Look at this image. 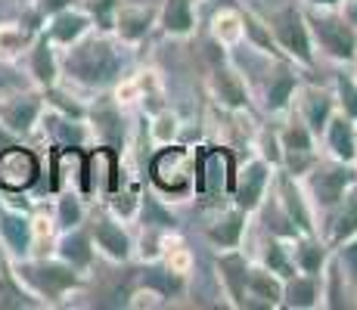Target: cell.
Segmentation results:
<instances>
[{
	"label": "cell",
	"instance_id": "1",
	"mask_svg": "<svg viewBox=\"0 0 357 310\" xmlns=\"http://www.w3.org/2000/svg\"><path fill=\"white\" fill-rule=\"evenodd\" d=\"M63 81L78 93H109L134 65V47L121 44L115 34L91 31L78 44L59 50Z\"/></svg>",
	"mask_w": 357,
	"mask_h": 310
},
{
	"label": "cell",
	"instance_id": "2",
	"mask_svg": "<svg viewBox=\"0 0 357 310\" xmlns=\"http://www.w3.org/2000/svg\"><path fill=\"white\" fill-rule=\"evenodd\" d=\"M13 273L25 288L38 298L40 307H63L68 304L72 295H78L84 288V282L91 277L78 273L75 267H68L66 261H59L56 254H31V258L13 261Z\"/></svg>",
	"mask_w": 357,
	"mask_h": 310
},
{
	"label": "cell",
	"instance_id": "3",
	"mask_svg": "<svg viewBox=\"0 0 357 310\" xmlns=\"http://www.w3.org/2000/svg\"><path fill=\"white\" fill-rule=\"evenodd\" d=\"M146 180L165 202H183L196 192V149L187 143L155 146L146 162Z\"/></svg>",
	"mask_w": 357,
	"mask_h": 310
},
{
	"label": "cell",
	"instance_id": "4",
	"mask_svg": "<svg viewBox=\"0 0 357 310\" xmlns=\"http://www.w3.org/2000/svg\"><path fill=\"white\" fill-rule=\"evenodd\" d=\"M267 29H271L277 47L283 50V56L295 62L305 72H314L317 68V50H314L311 40V29H307L305 19V6L301 3H283L277 10H271L264 16Z\"/></svg>",
	"mask_w": 357,
	"mask_h": 310
},
{
	"label": "cell",
	"instance_id": "5",
	"mask_svg": "<svg viewBox=\"0 0 357 310\" xmlns=\"http://www.w3.org/2000/svg\"><path fill=\"white\" fill-rule=\"evenodd\" d=\"M305 19L311 29L314 50L329 62L339 65H351L357 62V29L342 16V10H317V6H305Z\"/></svg>",
	"mask_w": 357,
	"mask_h": 310
},
{
	"label": "cell",
	"instance_id": "6",
	"mask_svg": "<svg viewBox=\"0 0 357 310\" xmlns=\"http://www.w3.org/2000/svg\"><path fill=\"white\" fill-rule=\"evenodd\" d=\"M354 180H357V164L335 162V158H329V155L326 158L320 155L317 164L301 177V186H305L307 199H311V205H314V215H317V226H320V220L342 202V196L351 189Z\"/></svg>",
	"mask_w": 357,
	"mask_h": 310
},
{
	"label": "cell",
	"instance_id": "7",
	"mask_svg": "<svg viewBox=\"0 0 357 310\" xmlns=\"http://www.w3.org/2000/svg\"><path fill=\"white\" fill-rule=\"evenodd\" d=\"M215 56H211L208 75H205V91H208V100L215 102V109H224V112H252V93L249 81L243 78L236 65L230 62V50L218 47L215 40H208Z\"/></svg>",
	"mask_w": 357,
	"mask_h": 310
},
{
	"label": "cell",
	"instance_id": "8",
	"mask_svg": "<svg viewBox=\"0 0 357 310\" xmlns=\"http://www.w3.org/2000/svg\"><path fill=\"white\" fill-rule=\"evenodd\" d=\"M196 149V192L193 196L205 208H218L230 199L233 174H236V153L230 146H193Z\"/></svg>",
	"mask_w": 357,
	"mask_h": 310
},
{
	"label": "cell",
	"instance_id": "9",
	"mask_svg": "<svg viewBox=\"0 0 357 310\" xmlns=\"http://www.w3.org/2000/svg\"><path fill=\"white\" fill-rule=\"evenodd\" d=\"M128 174L125 153L106 143H93L87 146V162H84V196L87 202H106L115 189L121 186Z\"/></svg>",
	"mask_w": 357,
	"mask_h": 310
},
{
	"label": "cell",
	"instance_id": "10",
	"mask_svg": "<svg viewBox=\"0 0 357 310\" xmlns=\"http://www.w3.org/2000/svg\"><path fill=\"white\" fill-rule=\"evenodd\" d=\"M277 134H280V149H283V164H280V168L289 171V174H295L301 180V177H305L307 171L317 164L320 140L311 134V127L298 118V112H295V109H289V112L283 115Z\"/></svg>",
	"mask_w": 357,
	"mask_h": 310
},
{
	"label": "cell",
	"instance_id": "11",
	"mask_svg": "<svg viewBox=\"0 0 357 310\" xmlns=\"http://www.w3.org/2000/svg\"><path fill=\"white\" fill-rule=\"evenodd\" d=\"M87 230H91L93 248L109 264H130L134 261V233L125 220L109 215L106 208H91L87 215Z\"/></svg>",
	"mask_w": 357,
	"mask_h": 310
},
{
	"label": "cell",
	"instance_id": "12",
	"mask_svg": "<svg viewBox=\"0 0 357 310\" xmlns=\"http://www.w3.org/2000/svg\"><path fill=\"white\" fill-rule=\"evenodd\" d=\"M44 115V91L38 87H13L0 96V124L16 140H31Z\"/></svg>",
	"mask_w": 357,
	"mask_h": 310
},
{
	"label": "cell",
	"instance_id": "13",
	"mask_svg": "<svg viewBox=\"0 0 357 310\" xmlns=\"http://www.w3.org/2000/svg\"><path fill=\"white\" fill-rule=\"evenodd\" d=\"M273 174H277V168L255 153L245 158V162H236V174H233V186H230V202L239 205L243 211H249V215H255L261 208V202L267 199V192H271Z\"/></svg>",
	"mask_w": 357,
	"mask_h": 310
},
{
	"label": "cell",
	"instance_id": "14",
	"mask_svg": "<svg viewBox=\"0 0 357 310\" xmlns=\"http://www.w3.org/2000/svg\"><path fill=\"white\" fill-rule=\"evenodd\" d=\"M44 158L25 140H16L0 149V189L3 192H31L40 180Z\"/></svg>",
	"mask_w": 357,
	"mask_h": 310
},
{
	"label": "cell",
	"instance_id": "15",
	"mask_svg": "<svg viewBox=\"0 0 357 310\" xmlns=\"http://www.w3.org/2000/svg\"><path fill=\"white\" fill-rule=\"evenodd\" d=\"M298 87H301L298 65L289 59H271V68H267L264 81H261L255 100L261 102V109H264L267 115L283 118V115L292 109Z\"/></svg>",
	"mask_w": 357,
	"mask_h": 310
},
{
	"label": "cell",
	"instance_id": "16",
	"mask_svg": "<svg viewBox=\"0 0 357 310\" xmlns=\"http://www.w3.org/2000/svg\"><path fill=\"white\" fill-rule=\"evenodd\" d=\"M271 192L280 202V208L286 211V217H289V224L295 230L317 233V215H314V205H311V199H307V192H305V186H301L298 177L289 174V171H283V168H277Z\"/></svg>",
	"mask_w": 357,
	"mask_h": 310
},
{
	"label": "cell",
	"instance_id": "17",
	"mask_svg": "<svg viewBox=\"0 0 357 310\" xmlns=\"http://www.w3.org/2000/svg\"><path fill=\"white\" fill-rule=\"evenodd\" d=\"M97 102H87V124H91L93 143H106L121 153H128V130H125V109L112 100V93H97Z\"/></svg>",
	"mask_w": 357,
	"mask_h": 310
},
{
	"label": "cell",
	"instance_id": "18",
	"mask_svg": "<svg viewBox=\"0 0 357 310\" xmlns=\"http://www.w3.org/2000/svg\"><path fill=\"white\" fill-rule=\"evenodd\" d=\"M252 261L243 248H227V251H215V277L221 286L224 298L230 307L243 310L245 304V286H249Z\"/></svg>",
	"mask_w": 357,
	"mask_h": 310
},
{
	"label": "cell",
	"instance_id": "19",
	"mask_svg": "<svg viewBox=\"0 0 357 310\" xmlns=\"http://www.w3.org/2000/svg\"><path fill=\"white\" fill-rule=\"evenodd\" d=\"M249 224H252V215L243 211L239 205L227 202L221 208L218 205L211 220L205 224V239L215 251H227V248H243L245 242V233H249Z\"/></svg>",
	"mask_w": 357,
	"mask_h": 310
},
{
	"label": "cell",
	"instance_id": "20",
	"mask_svg": "<svg viewBox=\"0 0 357 310\" xmlns=\"http://www.w3.org/2000/svg\"><path fill=\"white\" fill-rule=\"evenodd\" d=\"M292 109L298 112V118L311 127V134L320 140V134H324V127L329 124L335 112H339V106H335V93L333 87H324V84H314V81H301L298 93H295V102Z\"/></svg>",
	"mask_w": 357,
	"mask_h": 310
},
{
	"label": "cell",
	"instance_id": "21",
	"mask_svg": "<svg viewBox=\"0 0 357 310\" xmlns=\"http://www.w3.org/2000/svg\"><path fill=\"white\" fill-rule=\"evenodd\" d=\"M22 65L29 72L31 87L38 91H47V87L59 84L63 81V65H59V47L47 38L44 31H38V38L31 40V47L25 50Z\"/></svg>",
	"mask_w": 357,
	"mask_h": 310
},
{
	"label": "cell",
	"instance_id": "22",
	"mask_svg": "<svg viewBox=\"0 0 357 310\" xmlns=\"http://www.w3.org/2000/svg\"><path fill=\"white\" fill-rule=\"evenodd\" d=\"M0 242L6 245L13 261L31 258L34 254V230H31V211L16 208V205L0 199Z\"/></svg>",
	"mask_w": 357,
	"mask_h": 310
},
{
	"label": "cell",
	"instance_id": "23",
	"mask_svg": "<svg viewBox=\"0 0 357 310\" xmlns=\"http://www.w3.org/2000/svg\"><path fill=\"white\" fill-rule=\"evenodd\" d=\"M155 19H159V6H149V3H128L121 0L119 6V16H115V29L112 34L128 47H140L149 34L155 31Z\"/></svg>",
	"mask_w": 357,
	"mask_h": 310
},
{
	"label": "cell",
	"instance_id": "24",
	"mask_svg": "<svg viewBox=\"0 0 357 310\" xmlns=\"http://www.w3.org/2000/svg\"><path fill=\"white\" fill-rule=\"evenodd\" d=\"M38 134L47 140V146H93L91 124L53 112V109H47V102L38 124Z\"/></svg>",
	"mask_w": 357,
	"mask_h": 310
},
{
	"label": "cell",
	"instance_id": "25",
	"mask_svg": "<svg viewBox=\"0 0 357 310\" xmlns=\"http://www.w3.org/2000/svg\"><path fill=\"white\" fill-rule=\"evenodd\" d=\"M40 31H44L47 38H50L53 44L59 47V50H66V47L78 44L81 38H87V34L97 31V29H93V19L87 16L84 6L72 3V6H66V10L53 13V16L47 19L44 25H40Z\"/></svg>",
	"mask_w": 357,
	"mask_h": 310
},
{
	"label": "cell",
	"instance_id": "26",
	"mask_svg": "<svg viewBox=\"0 0 357 310\" xmlns=\"http://www.w3.org/2000/svg\"><path fill=\"white\" fill-rule=\"evenodd\" d=\"M187 282H190V277H181V273L171 270L165 261H149V264H140V270L134 273L130 286L134 288H149V292H155L165 304H168V301L183 298V295H187Z\"/></svg>",
	"mask_w": 357,
	"mask_h": 310
},
{
	"label": "cell",
	"instance_id": "27",
	"mask_svg": "<svg viewBox=\"0 0 357 310\" xmlns=\"http://www.w3.org/2000/svg\"><path fill=\"white\" fill-rule=\"evenodd\" d=\"M53 254H56L59 261H66L68 267H75L78 273L91 277L93 264H97V248H93V239H91V230H87V224L72 226V230L59 233L56 245H53Z\"/></svg>",
	"mask_w": 357,
	"mask_h": 310
},
{
	"label": "cell",
	"instance_id": "28",
	"mask_svg": "<svg viewBox=\"0 0 357 310\" xmlns=\"http://www.w3.org/2000/svg\"><path fill=\"white\" fill-rule=\"evenodd\" d=\"M40 19L29 13L25 19H6L0 22V65H16L22 62L25 50L31 47V40L38 38L40 31Z\"/></svg>",
	"mask_w": 357,
	"mask_h": 310
},
{
	"label": "cell",
	"instance_id": "29",
	"mask_svg": "<svg viewBox=\"0 0 357 310\" xmlns=\"http://www.w3.org/2000/svg\"><path fill=\"white\" fill-rule=\"evenodd\" d=\"M317 233L326 239L329 248H335V245H342V242H348V239L357 236V180L351 183V189L342 196V202L320 220Z\"/></svg>",
	"mask_w": 357,
	"mask_h": 310
},
{
	"label": "cell",
	"instance_id": "30",
	"mask_svg": "<svg viewBox=\"0 0 357 310\" xmlns=\"http://www.w3.org/2000/svg\"><path fill=\"white\" fill-rule=\"evenodd\" d=\"M283 307V279L252 261L249 286H245V304L243 310H280Z\"/></svg>",
	"mask_w": 357,
	"mask_h": 310
},
{
	"label": "cell",
	"instance_id": "31",
	"mask_svg": "<svg viewBox=\"0 0 357 310\" xmlns=\"http://www.w3.org/2000/svg\"><path fill=\"white\" fill-rule=\"evenodd\" d=\"M155 29L171 40H190L199 31V16L193 0H162Z\"/></svg>",
	"mask_w": 357,
	"mask_h": 310
},
{
	"label": "cell",
	"instance_id": "32",
	"mask_svg": "<svg viewBox=\"0 0 357 310\" xmlns=\"http://www.w3.org/2000/svg\"><path fill=\"white\" fill-rule=\"evenodd\" d=\"M320 143H324V153L329 158L354 164V158H357V121H351L342 112H335L324 127V134H320Z\"/></svg>",
	"mask_w": 357,
	"mask_h": 310
},
{
	"label": "cell",
	"instance_id": "33",
	"mask_svg": "<svg viewBox=\"0 0 357 310\" xmlns=\"http://www.w3.org/2000/svg\"><path fill=\"white\" fill-rule=\"evenodd\" d=\"M205 31H208V40H215L218 47H224V50L243 47V6L239 3L218 6V10L211 13Z\"/></svg>",
	"mask_w": 357,
	"mask_h": 310
},
{
	"label": "cell",
	"instance_id": "34",
	"mask_svg": "<svg viewBox=\"0 0 357 310\" xmlns=\"http://www.w3.org/2000/svg\"><path fill=\"white\" fill-rule=\"evenodd\" d=\"M329 254H333V248L326 245V239L320 233H298L292 239V258H295V270L298 273L324 277Z\"/></svg>",
	"mask_w": 357,
	"mask_h": 310
},
{
	"label": "cell",
	"instance_id": "35",
	"mask_svg": "<svg viewBox=\"0 0 357 310\" xmlns=\"http://www.w3.org/2000/svg\"><path fill=\"white\" fill-rule=\"evenodd\" d=\"M283 307L286 310H317L324 307V282L311 273H292L283 279Z\"/></svg>",
	"mask_w": 357,
	"mask_h": 310
},
{
	"label": "cell",
	"instance_id": "36",
	"mask_svg": "<svg viewBox=\"0 0 357 310\" xmlns=\"http://www.w3.org/2000/svg\"><path fill=\"white\" fill-rule=\"evenodd\" d=\"M243 44L264 59H286L283 50L277 47V40H273L271 29H267L264 16L255 10H249V6H243Z\"/></svg>",
	"mask_w": 357,
	"mask_h": 310
},
{
	"label": "cell",
	"instance_id": "37",
	"mask_svg": "<svg viewBox=\"0 0 357 310\" xmlns=\"http://www.w3.org/2000/svg\"><path fill=\"white\" fill-rule=\"evenodd\" d=\"M50 215L56 220V230H72V226L87 224V215H91V202H87L81 192L75 189H63L56 196H50Z\"/></svg>",
	"mask_w": 357,
	"mask_h": 310
},
{
	"label": "cell",
	"instance_id": "38",
	"mask_svg": "<svg viewBox=\"0 0 357 310\" xmlns=\"http://www.w3.org/2000/svg\"><path fill=\"white\" fill-rule=\"evenodd\" d=\"M261 251H258V264L267 267L271 273H277L280 279H289L295 270V258H292V239H280V236H271L264 233L261 239Z\"/></svg>",
	"mask_w": 357,
	"mask_h": 310
},
{
	"label": "cell",
	"instance_id": "39",
	"mask_svg": "<svg viewBox=\"0 0 357 310\" xmlns=\"http://www.w3.org/2000/svg\"><path fill=\"white\" fill-rule=\"evenodd\" d=\"M134 224L153 226V230H177L181 220H177V215L171 211V205L149 186V189H143V196H140V208H137Z\"/></svg>",
	"mask_w": 357,
	"mask_h": 310
},
{
	"label": "cell",
	"instance_id": "40",
	"mask_svg": "<svg viewBox=\"0 0 357 310\" xmlns=\"http://www.w3.org/2000/svg\"><path fill=\"white\" fill-rule=\"evenodd\" d=\"M324 307L326 310H345V307H357V301H351V286H348L345 273H342L339 261H335V254H329L326 267H324Z\"/></svg>",
	"mask_w": 357,
	"mask_h": 310
},
{
	"label": "cell",
	"instance_id": "41",
	"mask_svg": "<svg viewBox=\"0 0 357 310\" xmlns=\"http://www.w3.org/2000/svg\"><path fill=\"white\" fill-rule=\"evenodd\" d=\"M143 127H146V137H149V143H153V149L168 146V143H181L183 118L171 106H162L159 112L143 115Z\"/></svg>",
	"mask_w": 357,
	"mask_h": 310
},
{
	"label": "cell",
	"instance_id": "42",
	"mask_svg": "<svg viewBox=\"0 0 357 310\" xmlns=\"http://www.w3.org/2000/svg\"><path fill=\"white\" fill-rule=\"evenodd\" d=\"M177 239V230H153V226H140V236H134V261L149 264V261H162L168 245Z\"/></svg>",
	"mask_w": 357,
	"mask_h": 310
},
{
	"label": "cell",
	"instance_id": "43",
	"mask_svg": "<svg viewBox=\"0 0 357 310\" xmlns=\"http://www.w3.org/2000/svg\"><path fill=\"white\" fill-rule=\"evenodd\" d=\"M31 307H40L38 298L16 279L13 264H10V273L0 277V310H31Z\"/></svg>",
	"mask_w": 357,
	"mask_h": 310
},
{
	"label": "cell",
	"instance_id": "44",
	"mask_svg": "<svg viewBox=\"0 0 357 310\" xmlns=\"http://www.w3.org/2000/svg\"><path fill=\"white\" fill-rule=\"evenodd\" d=\"M249 149L255 155H261L264 162H271L273 168H280L283 164V149H280V134L277 127H271V124H261L255 134L249 137Z\"/></svg>",
	"mask_w": 357,
	"mask_h": 310
},
{
	"label": "cell",
	"instance_id": "45",
	"mask_svg": "<svg viewBox=\"0 0 357 310\" xmlns=\"http://www.w3.org/2000/svg\"><path fill=\"white\" fill-rule=\"evenodd\" d=\"M329 87H333V93H335L339 112L348 115L351 121H357V78H354V72H339Z\"/></svg>",
	"mask_w": 357,
	"mask_h": 310
},
{
	"label": "cell",
	"instance_id": "46",
	"mask_svg": "<svg viewBox=\"0 0 357 310\" xmlns=\"http://www.w3.org/2000/svg\"><path fill=\"white\" fill-rule=\"evenodd\" d=\"M81 6H84L87 16L93 19V29L102 34H112L121 0H81Z\"/></svg>",
	"mask_w": 357,
	"mask_h": 310
},
{
	"label": "cell",
	"instance_id": "47",
	"mask_svg": "<svg viewBox=\"0 0 357 310\" xmlns=\"http://www.w3.org/2000/svg\"><path fill=\"white\" fill-rule=\"evenodd\" d=\"M333 254H335V261H339L342 273H345L348 286H351V295L357 301V236L348 239V242H342V245H335Z\"/></svg>",
	"mask_w": 357,
	"mask_h": 310
},
{
	"label": "cell",
	"instance_id": "48",
	"mask_svg": "<svg viewBox=\"0 0 357 310\" xmlns=\"http://www.w3.org/2000/svg\"><path fill=\"white\" fill-rule=\"evenodd\" d=\"M162 261L171 267V270H177V273H181V277H190V273H193V264H196L193 251H190L187 242H183L181 236H177L174 242L168 245V251H165V258H162Z\"/></svg>",
	"mask_w": 357,
	"mask_h": 310
},
{
	"label": "cell",
	"instance_id": "49",
	"mask_svg": "<svg viewBox=\"0 0 357 310\" xmlns=\"http://www.w3.org/2000/svg\"><path fill=\"white\" fill-rule=\"evenodd\" d=\"M72 3H75V0H34V3H31V13L40 19V22H47L53 13L66 10V6H72Z\"/></svg>",
	"mask_w": 357,
	"mask_h": 310
},
{
	"label": "cell",
	"instance_id": "50",
	"mask_svg": "<svg viewBox=\"0 0 357 310\" xmlns=\"http://www.w3.org/2000/svg\"><path fill=\"white\" fill-rule=\"evenodd\" d=\"M339 10H342V16H345L348 22H351L354 29H357V0H342Z\"/></svg>",
	"mask_w": 357,
	"mask_h": 310
},
{
	"label": "cell",
	"instance_id": "51",
	"mask_svg": "<svg viewBox=\"0 0 357 310\" xmlns=\"http://www.w3.org/2000/svg\"><path fill=\"white\" fill-rule=\"evenodd\" d=\"M13 87H22V84H19V78H13V75H3V72H0V96H3L6 91H13Z\"/></svg>",
	"mask_w": 357,
	"mask_h": 310
},
{
	"label": "cell",
	"instance_id": "52",
	"mask_svg": "<svg viewBox=\"0 0 357 310\" xmlns=\"http://www.w3.org/2000/svg\"><path fill=\"white\" fill-rule=\"evenodd\" d=\"M305 6H317V10H335L342 0H301Z\"/></svg>",
	"mask_w": 357,
	"mask_h": 310
},
{
	"label": "cell",
	"instance_id": "53",
	"mask_svg": "<svg viewBox=\"0 0 357 310\" xmlns=\"http://www.w3.org/2000/svg\"><path fill=\"white\" fill-rule=\"evenodd\" d=\"M10 264H13L10 251H6V245L0 242V277H3V273H10Z\"/></svg>",
	"mask_w": 357,
	"mask_h": 310
},
{
	"label": "cell",
	"instance_id": "54",
	"mask_svg": "<svg viewBox=\"0 0 357 310\" xmlns=\"http://www.w3.org/2000/svg\"><path fill=\"white\" fill-rule=\"evenodd\" d=\"M10 143H16V137H13L10 130H6L3 124H0V149H3V146H10Z\"/></svg>",
	"mask_w": 357,
	"mask_h": 310
},
{
	"label": "cell",
	"instance_id": "55",
	"mask_svg": "<svg viewBox=\"0 0 357 310\" xmlns=\"http://www.w3.org/2000/svg\"><path fill=\"white\" fill-rule=\"evenodd\" d=\"M193 3H202V0H193Z\"/></svg>",
	"mask_w": 357,
	"mask_h": 310
},
{
	"label": "cell",
	"instance_id": "56",
	"mask_svg": "<svg viewBox=\"0 0 357 310\" xmlns=\"http://www.w3.org/2000/svg\"><path fill=\"white\" fill-rule=\"evenodd\" d=\"M354 78H357V68H354Z\"/></svg>",
	"mask_w": 357,
	"mask_h": 310
},
{
	"label": "cell",
	"instance_id": "57",
	"mask_svg": "<svg viewBox=\"0 0 357 310\" xmlns=\"http://www.w3.org/2000/svg\"><path fill=\"white\" fill-rule=\"evenodd\" d=\"M354 164H357V158H354Z\"/></svg>",
	"mask_w": 357,
	"mask_h": 310
}]
</instances>
